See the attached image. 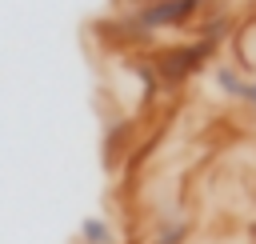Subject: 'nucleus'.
I'll use <instances>...</instances> for the list:
<instances>
[{
  "mask_svg": "<svg viewBox=\"0 0 256 244\" xmlns=\"http://www.w3.org/2000/svg\"><path fill=\"white\" fill-rule=\"evenodd\" d=\"M252 204H256V192H252Z\"/></svg>",
  "mask_w": 256,
  "mask_h": 244,
  "instance_id": "nucleus-9",
  "label": "nucleus"
},
{
  "mask_svg": "<svg viewBox=\"0 0 256 244\" xmlns=\"http://www.w3.org/2000/svg\"><path fill=\"white\" fill-rule=\"evenodd\" d=\"M76 240H80V244H120L116 224H112L108 216H84V220H80Z\"/></svg>",
  "mask_w": 256,
  "mask_h": 244,
  "instance_id": "nucleus-4",
  "label": "nucleus"
},
{
  "mask_svg": "<svg viewBox=\"0 0 256 244\" xmlns=\"http://www.w3.org/2000/svg\"><path fill=\"white\" fill-rule=\"evenodd\" d=\"M244 236H248V244H256V220H252V224L244 228Z\"/></svg>",
  "mask_w": 256,
  "mask_h": 244,
  "instance_id": "nucleus-8",
  "label": "nucleus"
},
{
  "mask_svg": "<svg viewBox=\"0 0 256 244\" xmlns=\"http://www.w3.org/2000/svg\"><path fill=\"white\" fill-rule=\"evenodd\" d=\"M208 12V0H144L140 8L124 12L120 24L132 28L136 36H156V32H180V28H196L200 16Z\"/></svg>",
  "mask_w": 256,
  "mask_h": 244,
  "instance_id": "nucleus-1",
  "label": "nucleus"
},
{
  "mask_svg": "<svg viewBox=\"0 0 256 244\" xmlns=\"http://www.w3.org/2000/svg\"><path fill=\"white\" fill-rule=\"evenodd\" d=\"M188 240H192V220L188 216H164L148 232V244H188Z\"/></svg>",
  "mask_w": 256,
  "mask_h": 244,
  "instance_id": "nucleus-3",
  "label": "nucleus"
},
{
  "mask_svg": "<svg viewBox=\"0 0 256 244\" xmlns=\"http://www.w3.org/2000/svg\"><path fill=\"white\" fill-rule=\"evenodd\" d=\"M240 108H248L252 116H256V76H248V84H244V92H240V100H236Z\"/></svg>",
  "mask_w": 256,
  "mask_h": 244,
  "instance_id": "nucleus-6",
  "label": "nucleus"
},
{
  "mask_svg": "<svg viewBox=\"0 0 256 244\" xmlns=\"http://www.w3.org/2000/svg\"><path fill=\"white\" fill-rule=\"evenodd\" d=\"M212 56H216V48H212L208 40L192 36V40H180V44L160 48V52H156V60H152V72H156V80H160V84L180 88V84H188L192 76H200V72L212 64Z\"/></svg>",
  "mask_w": 256,
  "mask_h": 244,
  "instance_id": "nucleus-2",
  "label": "nucleus"
},
{
  "mask_svg": "<svg viewBox=\"0 0 256 244\" xmlns=\"http://www.w3.org/2000/svg\"><path fill=\"white\" fill-rule=\"evenodd\" d=\"M212 80H216V88H220L228 100H240V92H244V84H248V76H244L236 64H216V68H212Z\"/></svg>",
  "mask_w": 256,
  "mask_h": 244,
  "instance_id": "nucleus-5",
  "label": "nucleus"
},
{
  "mask_svg": "<svg viewBox=\"0 0 256 244\" xmlns=\"http://www.w3.org/2000/svg\"><path fill=\"white\" fill-rule=\"evenodd\" d=\"M112 4H116V8H120V12H132V8H140V4H144V0H112Z\"/></svg>",
  "mask_w": 256,
  "mask_h": 244,
  "instance_id": "nucleus-7",
  "label": "nucleus"
}]
</instances>
